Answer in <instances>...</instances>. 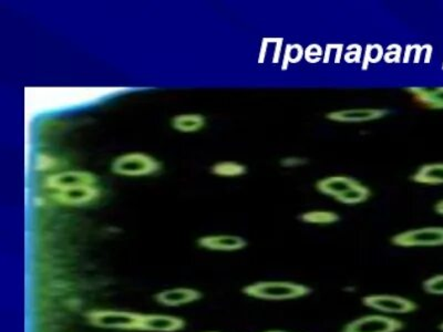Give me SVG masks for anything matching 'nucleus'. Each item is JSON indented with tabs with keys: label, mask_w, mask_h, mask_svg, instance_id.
I'll use <instances>...</instances> for the list:
<instances>
[{
	"label": "nucleus",
	"mask_w": 443,
	"mask_h": 332,
	"mask_svg": "<svg viewBox=\"0 0 443 332\" xmlns=\"http://www.w3.org/2000/svg\"><path fill=\"white\" fill-rule=\"evenodd\" d=\"M162 163L152 155L145 152H128L118 155L112 160L110 171L122 178H145L157 174Z\"/></svg>",
	"instance_id": "nucleus-1"
},
{
	"label": "nucleus",
	"mask_w": 443,
	"mask_h": 332,
	"mask_svg": "<svg viewBox=\"0 0 443 332\" xmlns=\"http://www.w3.org/2000/svg\"><path fill=\"white\" fill-rule=\"evenodd\" d=\"M243 292L253 298L264 300H288L310 294V288L304 285L287 282H262L244 287Z\"/></svg>",
	"instance_id": "nucleus-2"
},
{
	"label": "nucleus",
	"mask_w": 443,
	"mask_h": 332,
	"mask_svg": "<svg viewBox=\"0 0 443 332\" xmlns=\"http://www.w3.org/2000/svg\"><path fill=\"white\" fill-rule=\"evenodd\" d=\"M142 314L119 310H92L86 319L94 327L102 329L138 330Z\"/></svg>",
	"instance_id": "nucleus-3"
},
{
	"label": "nucleus",
	"mask_w": 443,
	"mask_h": 332,
	"mask_svg": "<svg viewBox=\"0 0 443 332\" xmlns=\"http://www.w3.org/2000/svg\"><path fill=\"white\" fill-rule=\"evenodd\" d=\"M99 178L94 173L86 171H64L47 176L45 188L50 192L69 190L84 185H98Z\"/></svg>",
	"instance_id": "nucleus-4"
},
{
	"label": "nucleus",
	"mask_w": 443,
	"mask_h": 332,
	"mask_svg": "<svg viewBox=\"0 0 443 332\" xmlns=\"http://www.w3.org/2000/svg\"><path fill=\"white\" fill-rule=\"evenodd\" d=\"M391 243L401 247L443 246V227H425L398 234Z\"/></svg>",
	"instance_id": "nucleus-5"
},
{
	"label": "nucleus",
	"mask_w": 443,
	"mask_h": 332,
	"mask_svg": "<svg viewBox=\"0 0 443 332\" xmlns=\"http://www.w3.org/2000/svg\"><path fill=\"white\" fill-rule=\"evenodd\" d=\"M51 200L60 205L82 207L94 203L101 196V188L98 185H84L69 190L50 192Z\"/></svg>",
	"instance_id": "nucleus-6"
},
{
	"label": "nucleus",
	"mask_w": 443,
	"mask_h": 332,
	"mask_svg": "<svg viewBox=\"0 0 443 332\" xmlns=\"http://www.w3.org/2000/svg\"><path fill=\"white\" fill-rule=\"evenodd\" d=\"M403 328V322L395 318L366 316L348 324L342 332H397Z\"/></svg>",
	"instance_id": "nucleus-7"
},
{
	"label": "nucleus",
	"mask_w": 443,
	"mask_h": 332,
	"mask_svg": "<svg viewBox=\"0 0 443 332\" xmlns=\"http://www.w3.org/2000/svg\"><path fill=\"white\" fill-rule=\"evenodd\" d=\"M362 302L367 307L378 311L388 312V314H408L417 310L418 306L411 300L405 299L403 297L388 296V294H375V296L365 297Z\"/></svg>",
	"instance_id": "nucleus-8"
},
{
	"label": "nucleus",
	"mask_w": 443,
	"mask_h": 332,
	"mask_svg": "<svg viewBox=\"0 0 443 332\" xmlns=\"http://www.w3.org/2000/svg\"><path fill=\"white\" fill-rule=\"evenodd\" d=\"M184 327L185 321L180 318L164 314H142L138 330L150 332H174L182 330Z\"/></svg>",
	"instance_id": "nucleus-9"
},
{
	"label": "nucleus",
	"mask_w": 443,
	"mask_h": 332,
	"mask_svg": "<svg viewBox=\"0 0 443 332\" xmlns=\"http://www.w3.org/2000/svg\"><path fill=\"white\" fill-rule=\"evenodd\" d=\"M198 246L208 251H234L247 246L245 239L234 235L203 236L198 241Z\"/></svg>",
	"instance_id": "nucleus-10"
},
{
	"label": "nucleus",
	"mask_w": 443,
	"mask_h": 332,
	"mask_svg": "<svg viewBox=\"0 0 443 332\" xmlns=\"http://www.w3.org/2000/svg\"><path fill=\"white\" fill-rule=\"evenodd\" d=\"M389 113L388 110L381 109H360V110H342L335 111L326 115L327 119L336 122H368L372 120L381 119Z\"/></svg>",
	"instance_id": "nucleus-11"
},
{
	"label": "nucleus",
	"mask_w": 443,
	"mask_h": 332,
	"mask_svg": "<svg viewBox=\"0 0 443 332\" xmlns=\"http://www.w3.org/2000/svg\"><path fill=\"white\" fill-rule=\"evenodd\" d=\"M202 294L198 290L191 288H174L155 294V298L159 304H164L167 307H176L185 304L196 302L201 299Z\"/></svg>",
	"instance_id": "nucleus-12"
},
{
	"label": "nucleus",
	"mask_w": 443,
	"mask_h": 332,
	"mask_svg": "<svg viewBox=\"0 0 443 332\" xmlns=\"http://www.w3.org/2000/svg\"><path fill=\"white\" fill-rule=\"evenodd\" d=\"M360 182L348 176H332L317 182L316 188L325 195L336 198L340 194L347 192L350 188L359 185Z\"/></svg>",
	"instance_id": "nucleus-13"
},
{
	"label": "nucleus",
	"mask_w": 443,
	"mask_h": 332,
	"mask_svg": "<svg viewBox=\"0 0 443 332\" xmlns=\"http://www.w3.org/2000/svg\"><path fill=\"white\" fill-rule=\"evenodd\" d=\"M206 118L200 113H183L170 120V125L174 131L180 133H196L206 127Z\"/></svg>",
	"instance_id": "nucleus-14"
},
{
	"label": "nucleus",
	"mask_w": 443,
	"mask_h": 332,
	"mask_svg": "<svg viewBox=\"0 0 443 332\" xmlns=\"http://www.w3.org/2000/svg\"><path fill=\"white\" fill-rule=\"evenodd\" d=\"M407 91L410 92L415 101L423 104L429 109H443V86L427 89V88H407Z\"/></svg>",
	"instance_id": "nucleus-15"
},
{
	"label": "nucleus",
	"mask_w": 443,
	"mask_h": 332,
	"mask_svg": "<svg viewBox=\"0 0 443 332\" xmlns=\"http://www.w3.org/2000/svg\"><path fill=\"white\" fill-rule=\"evenodd\" d=\"M411 181L420 184L439 185L443 184V163L425 164L410 178Z\"/></svg>",
	"instance_id": "nucleus-16"
},
{
	"label": "nucleus",
	"mask_w": 443,
	"mask_h": 332,
	"mask_svg": "<svg viewBox=\"0 0 443 332\" xmlns=\"http://www.w3.org/2000/svg\"><path fill=\"white\" fill-rule=\"evenodd\" d=\"M210 172L213 176H220V178H237V176H245L247 168L241 163L224 161V162L213 164Z\"/></svg>",
	"instance_id": "nucleus-17"
},
{
	"label": "nucleus",
	"mask_w": 443,
	"mask_h": 332,
	"mask_svg": "<svg viewBox=\"0 0 443 332\" xmlns=\"http://www.w3.org/2000/svg\"><path fill=\"white\" fill-rule=\"evenodd\" d=\"M371 195L369 188L362 185L360 183L359 185L350 188L347 192L337 196L336 200L342 204H359L364 203Z\"/></svg>",
	"instance_id": "nucleus-18"
},
{
	"label": "nucleus",
	"mask_w": 443,
	"mask_h": 332,
	"mask_svg": "<svg viewBox=\"0 0 443 332\" xmlns=\"http://www.w3.org/2000/svg\"><path fill=\"white\" fill-rule=\"evenodd\" d=\"M301 219L305 223L309 224H332L340 221V215H337L334 212H309V213L303 214Z\"/></svg>",
	"instance_id": "nucleus-19"
},
{
	"label": "nucleus",
	"mask_w": 443,
	"mask_h": 332,
	"mask_svg": "<svg viewBox=\"0 0 443 332\" xmlns=\"http://www.w3.org/2000/svg\"><path fill=\"white\" fill-rule=\"evenodd\" d=\"M305 49L298 45H287L286 49H285V54H284L283 66H281V70L285 71L288 69V64H298L301 59L304 58Z\"/></svg>",
	"instance_id": "nucleus-20"
},
{
	"label": "nucleus",
	"mask_w": 443,
	"mask_h": 332,
	"mask_svg": "<svg viewBox=\"0 0 443 332\" xmlns=\"http://www.w3.org/2000/svg\"><path fill=\"white\" fill-rule=\"evenodd\" d=\"M383 47L378 45V43H375V45H368L366 47L365 55H364V58H362V70L366 71L368 70V66L370 64H378L380 61L383 60Z\"/></svg>",
	"instance_id": "nucleus-21"
},
{
	"label": "nucleus",
	"mask_w": 443,
	"mask_h": 332,
	"mask_svg": "<svg viewBox=\"0 0 443 332\" xmlns=\"http://www.w3.org/2000/svg\"><path fill=\"white\" fill-rule=\"evenodd\" d=\"M423 290L430 294H443V275L431 277L423 282Z\"/></svg>",
	"instance_id": "nucleus-22"
},
{
	"label": "nucleus",
	"mask_w": 443,
	"mask_h": 332,
	"mask_svg": "<svg viewBox=\"0 0 443 332\" xmlns=\"http://www.w3.org/2000/svg\"><path fill=\"white\" fill-rule=\"evenodd\" d=\"M324 58V50L322 47L317 45V43H313L309 45L306 49H305L304 59L309 62V64H318L319 61H322Z\"/></svg>",
	"instance_id": "nucleus-23"
},
{
	"label": "nucleus",
	"mask_w": 443,
	"mask_h": 332,
	"mask_svg": "<svg viewBox=\"0 0 443 332\" xmlns=\"http://www.w3.org/2000/svg\"><path fill=\"white\" fill-rule=\"evenodd\" d=\"M336 51V56H335V64H340L342 61V51H344V45L342 43H335V45H327L326 49L324 51V58H323V62L325 64H330V56H332V51Z\"/></svg>",
	"instance_id": "nucleus-24"
},
{
	"label": "nucleus",
	"mask_w": 443,
	"mask_h": 332,
	"mask_svg": "<svg viewBox=\"0 0 443 332\" xmlns=\"http://www.w3.org/2000/svg\"><path fill=\"white\" fill-rule=\"evenodd\" d=\"M403 48L397 43L390 45L387 47V52L383 56V61L387 64H400Z\"/></svg>",
	"instance_id": "nucleus-25"
},
{
	"label": "nucleus",
	"mask_w": 443,
	"mask_h": 332,
	"mask_svg": "<svg viewBox=\"0 0 443 332\" xmlns=\"http://www.w3.org/2000/svg\"><path fill=\"white\" fill-rule=\"evenodd\" d=\"M347 64H359L362 59V47L357 43H352L347 47V52L344 56Z\"/></svg>",
	"instance_id": "nucleus-26"
},
{
	"label": "nucleus",
	"mask_w": 443,
	"mask_h": 332,
	"mask_svg": "<svg viewBox=\"0 0 443 332\" xmlns=\"http://www.w3.org/2000/svg\"><path fill=\"white\" fill-rule=\"evenodd\" d=\"M308 161L301 157H286L281 161V165L283 168H295V166H301L305 165Z\"/></svg>",
	"instance_id": "nucleus-27"
},
{
	"label": "nucleus",
	"mask_w": 443,
	"mask_h": 332,
	"mask_svg": "<svg viewBox=\"0 0 443 332\" xmlns=\"http://www.w3.org/2000/svg\"><path fill=\"white\" fill-rule=\"evenodd\" d=\"M284 39L276 38V47L274 51L273 64H276L279 62V57H281V46H283Z\"/></svg>",
	"instance_id": "nucleus-28"
},
{
	"label": "nucleus",
	"mask_w": 443,
	"mask_h": 332,
	"mask_svg": "<svg viewBox=\"0 0 443 332\" xmlns=\"http://www.w3.org/2000/svg\"><path fill=\"white\" fill-rule=\"evenodd\" d=\"M434 211H436L437 213L440 214V215H443V200L436 204V206H434Z\"/></svg>",
	"instance_id": "nucleus-29"
},
{
	"label": "nucleus",
	"mask_w": 443,
	"mask_h": 332,
	"mask_svg": "<svg viewBox=\"0 0 443 332\" xmlns=\"http://www.w3.org/2000/svg\"><path fill=\"white\" fill-rule=\"evenodd\" d=\"M440 329L442 330V331H443V324H441Z\"/></svg>",
	"instance_id": "nucleus-30"
},
{
	"label": "nucleus",
	"mask_w": 443,
	"mask_h": 332,
	"mask_svg": "<svg viewBox=\"0 0 443 332\" xmlns=\"http://www.w3.org/2000/svg\"><path fill=\"white\" fill-rule=\"evenodd\" d=\"M267 332H285V331H267Z\"/></svg>",
	"instance_id": "nucleus-31"
},
{
	"label": "nucleus",
	"mask_w": 443,
	"mask_h": 332,
	"mask_svg": "<svg viewBox=\"0 0 443 332\" xmlns=\"http://www.w3.org/2000/svg\"><path fill=\"white\" fill-rule=\"evenodd\" d=\"M442 70H443V64H442Z\"/></svg>",
	"instance_id": "nucleus-32"
}]
</instances>
